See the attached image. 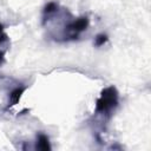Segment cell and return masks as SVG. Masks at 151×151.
Listing matches in <instances>:
<instances>
[{
	"mask_svg": "<svg viewBox=\"0 0 151 151\" xmlns=\"http://www.w3.org/2000/svg\"><path fill=\"white\" fill-rule=\"evenodd\" d=\"M35 150L39 151H51L52 146H51V142L47 134H45L44 132H39L35 137V145H34Z\"/></svg>",
	"mask_w": 151,
	"mask_h": 151,
	"instance_id": "obj_4",
	"label": "cell"
},
{
	"mask_svg": "<svg viewBox=\"0 0 151 151\" xmlns=\"http://www.w3.org/2000/svg\"><path fill=\"white\" fill-rule=\"evenodd\" d=\"M107 41H109V37H107V34L99 33V34H97L96 38H94V46L100 47V46L105 45Z\"/></svg>",
	"mask_w": 151,
	"mask_h": 151,
	"instance_id": "obj_5",
	"label": "cell"
},
{
	"mask_svg": "<svg viewBox=\"0 0 151 151\" xmlns=\"http://www.w3.org/2000/svg\"><path fill=\"white\" fill-rule=\"evenodd\" d=\"M119 105V92L116 86L111 85L100 91L99 97L96 100L94 113L101 116L104 119L110 120L113 116V112Z\"/></svg>",
	"mask_w": 151,
	"mask_h": 151,
	"instance_id": "obj_1",
	"label": "cell"
},
{
	"mask_svg": "<svg viewBox=\"0 0 151 151\" xmlns=\"http://www.w3.org/2000/svg\"><path fill=\"white\" fill-rule=\"evenodd\" d=\"M26 90H27V86L26 85H22V84H20L18 86H15L14 88H12V91L8 94V101H7L6 109H9L12 106H15L20 101V99H21V97H22V94H24V92Z\"/></svg>",
	"mask_w": 151,
	"mask_h": 151,
	"instance_id": "obj_3",
	"label": "cell"
},
{
	"mask_svg": "<svg viewBox=\"0 0 151 151\" xmlns=\"http://www.w3.org/2000/svg\"><path fill=\"white\" fill-rule=\"evenodd\" d=\"M88 24H90V20H88V17L86 15L72 18V20L66 26L63 41H72V40L78 39L79 35L87 29Z\"/></svg>",
	"mask_w": 151,
	"mask_h": 151,
	"instance_id": "obj_2",
	"label": "cell"
},
{
	"mask_svg": "<svg viewBox=\"0 0 151 151\" xmlns=\"http://www.w3.org/2000/svg\"><path fill=\"white\" fill-rule=\"evenodd\" d=\"M9 41V38L7 35V33L5 32V27L2 24H0V46L4 44H7Z\"/></svg>",
	"mask_w": 151,
	"mask_h": 151,
	"instance_id": "obj_6",
	"label": "cell"
}]
</instances>
